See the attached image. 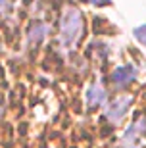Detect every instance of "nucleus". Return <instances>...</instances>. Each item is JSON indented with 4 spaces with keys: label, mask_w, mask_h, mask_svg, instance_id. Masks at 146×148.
I'll use <instances>...</instances> for the list:
<instances>
[{
    "label": "nucleus",
    "mask_w": 146,
    "mask_h": 148,
    "mask_svg": "<svg viewBox=\"0 0 146 148\" xmlns=\"http://www.w3.org/2000/svg\"><path fill=\"white\" fill-rule=\"evenodd\" d=\"M60 35L67 46H77L83 38V16L75 8H67L60 21Z\"/></svg>",
    "instance_id": "f257e3e1"
},
{
    "label": "nucleus",
    "mask_w": 146,
    "mask_h": 148,
    "mask_svg": "<svg viewBox=\"0 0 146 148\" xmlns=\"http://www.w3.org/2000/svg\"><path fill=\"white\" fill-rule=\"evenodd\" d=\"M135 77H136L135 67L123 66V67H117V69L112 73V81H114L115 87L123 88V87H127V85H131V83L135 81Z\"/></svg>",
    "instance_id": "f03ea898"
},
{
    "label": "nucleus",
    "mask_w": 146,
    "mask_h": 148,
    "mask_svg": "<svg viewBox=\"0 0 146 148\" xmlns=\"http://www.w3.org/2000/svg\"><path fill=\"white\" fill-rule=\"evenodd\" d=\"M131 102H133V100H131L129 96H127V98H117L114 104L108 108V112H106V117H108L110 121H119V119L125 115L127 108L131 106Z\"/></svg>",
    "instance_id": "7ed1b4c3"
},
{
    "label": "nucleus",
    "mask_w": 146,
    "mask_h": 148,
    "mask_svg": "<svg viewBox=\"0 0 146 148\" xmlns=\"http://www.w3.org/2000/svg\"><path fill=\"white\" fill-rule=\"evenodd\" d=\"M144 129H146V119H144V117H141V119L136 121V123H133V125H131V129L127 131V135H125V138H123L125 146H127V148H133V146H135V144L138 143L141 135L144 133Z\"/></svg>",
    "instance_id": "20e7f679"
},
{
    "label": "nucleus",
    "mask_w": 146,
    "mask_h": 148,
    "mask_svg": "<svg viewBox=\"0 0 146 148\" xmlns=\"http://www.w3.org/2000/svg\"><path fill=\"white\" fill-rule=\"evenodd\" d=\"M104 100H106V90H102L98 85H92V87L88 88V92H87L88 110H96V108H100V106L104 104Z\"/></svg>",
    "instance_id": "39448f33"
},
{
    "label": "nucleus",
    "mask_w": 146,
    "mask_h": 148,
    "mask_svg": "<svg viewBox=\"0 0 146 148\" xmlns=\"http://www.w3.org/2000/svg\"><path fill=\"white\" fill-rule=\"evenodd\" d=\"M44 33H46V27H44L42 23H33L31 27H29V33H27V38H29V42H33V44H38V42H42V38H44Z\"/></svg>",
    "instance_id": "423d86ee"
},
{
    "label": "nucleus",
    "mask_w": 146,
    "mask_h": 148,
    "mask_svg": "<svg viewBox=\"0 0 146 148\" xmlns=\"http://www.w3.org/2000/svg\"><path fill=\"white\" fill-rule=\"evenodd\" d=\"M135 37L138 38L142 44H146V25H142V27H136V29H135Z\"/></svg>",
    "instance_id": "0eeeda50"
},
{
    "label": "nucleus",
    "mask_w": 146,
    "mask_h": 148,
    "mask_svg": "<svg viewBox=\"0 0 146 148\" xmlns=\"http://www.w3.org/2000/svg\"><path fill=\"white\" fill-rule=\"evenodd\" d=\"M10 10V0H0V16Z\"/></svg>",
    "instance_id": "6e6552de"
},
{
    "label": "nucleus",
    "mask_w": 146,
    "mask_h": 148,
    "mask_svg": "<svg viewBox=\"0 0 146 148\" xmlns=\"http://www.w3.org/2000/svg\"><path fill=\"white\" fill-rule=\"evenodd\" d=\"M87 2H90L94 6H108L110 4V0H87Z\"/></svg>",
    "instance_id": "1a4fd4ad"
}]
</instances>
